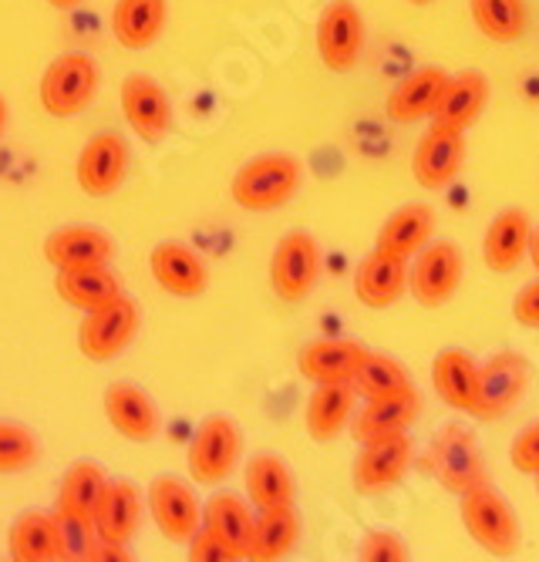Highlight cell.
<instances>
[{"label": "cell", "mask_w": 539, "mask_h": 562, "mask_svg": "<svg viewBox=\"0 0 539 562\" xmlns=\"http://www.w3.org/2000/svg\"><path fill=\"white\" fill-rule=\"evenodd\" d=\"M119 101L128 128L142 142H166V135L172 132V101L153 75H128L119 88Z\"/></svg>", "instance_id": "13"}, {"label": "cell", "mask_w": 539, "mask_h": 562, "mask_svg": "<svg viewBox=\"0 0 539 562\" xmlns=\"http://www.w3.org/2000/svg\"><path fill=\"white\" fill-rule=\"evenodd\" d=\"M358 559L361 562H408V542L398 532H388V529H374L361 539L358 546Z\"/></svg>", "instance_id": "40"}, {"label": "cell", "mask_w": 539, "mask_h": 562, "mask_svg": "<svg viewBox=\"0 0 539 562\" xmlns=\"http://www.w3.org/2000/svg\"><path fill=\"white\" fill-rule=\"evenodd\" d=\"M465 166V132L446 128V125H431L412 156V176L422 189H446L456 182V176Z\"/></svg>", "instance_id": "15"}, {"label": "cell", "mask_w": 539, "mask_h": 562, "mask_svg": "<svg viewBox=\"0 0 539 562\" xmlns=\"http://www.w3.org/2000/svg\"><path fill=\"white\" fill-rule=\"evenodd\" d=\"M462 273H465L462 249L452 239H435V243L428 239L412 257L408 293L425 311H438V306H446L459 293Z\"/></svg>", "instance_id": "4"}, {"label": "cell", "mask_w": 539, "mask_h": 562, "mask_svg": "<svg viewBox=\"0 0 539 562\" xmlns=\"http://www.w3.org/2000/svg\"><path fill=\"white\" fill-rule=\"evenodd\" d=\"M529 387V364L516 350H503L479 364V401H475V422H499L526 397Z\"/></svg>", "instance_id": "10"}, {"label": "cell", "mask_w": 539, "mask_h": 562, "mask_svg": "<svg viewBox=\"0 0 539 562\" xmlns=\"http://www.w3.org/2000/svg\"><path fill=\"white\" fill-rule=\"evenodd\" d=\"M98 91V65L91 55H81V50H65L52 65L44 68L41 85H37V98L41 109L52 119H75L81 115Z\"/></svg>", "instance_id": "3"}, {"label": "cell", "mask_w": 539, "mask_h": 562, "mask_svg": "<svg viewBox=\"0 0 539 562\" xmlns=\"http://www.w3.org/2000/svg\"><path fill=\"white\" fill-rule=\"evenodd\" d=\"M132 555L125 552V546L119 542H105V539H98L94 549L88 552V562H128Z\"/></svg>", "instance_id": "44"}, {"label": "cell", "mask_w": 539, "mask_h": 562, "mask_svg": "<svg viewBox=\"0 0 539 562\" xmlns=\"http://www.w3.org/2000/svg\"><path fill=\"white\" fill-rule=\"evenodd\" d=\"M239 448H243V435L229 415L203 418L186 448V465H189L192 482H200V485L226 482L239 462Z\"/></svg>", "instance_id": "6"}, {"label": "cell", "mask_w": 539, "mask_h": 562, "mask_svg": "<svg viewBox=\"0 0 539 562\" xmlns=\"http://www.w3.org/2000/svg\"><path fill=\"white\" fill-rule=\"evenodd\" d=\"M449 78L452 75L446 68H435V65L412 71L408 78H402L395 88L388 91V101H384L388 119L398 122V125L431 119V112L438 109V101H442V91H446Z\"/></svg>", "instance_id": "22"}, {"label": "cell", "mask_w": 539, "mask_h": 562, "mask_svg": "<svg viewBox=\"0 0 539 562\" xmlns=\"http://www.w3.org/2000/svg\"><path fill=\"white\" fill-rule=\"evenodd\" d=\"M509 462L523 475H539V422L526 425L516 435V441L509 448Z\"/></svg>", "instance_id": "41"}, {"label": "cell", "mask_w": 539, "mask_h": 562, "mask_svg": "<svg viewBox=\"0 0 539 562\" xmlns=\"http://www.w3.org/2000/svg\"><path fill=\"white\" fill-rule=\"evenodd\" d=\"M513 321L523 324V327H532L539 330V280L526 283L516 300H513Z\"/></svg>", "instance_id": "43"}, {"label": "cell", "mask_w": 539, "mask_h": 562, "mask_svg": "<svg viewBox=\"0 0 539 562\" xmlns=\"http://www.w3.org/2000/svg\"><path fill=\"white\" fill-rule=\"evenodd\" d=\"M321 280V246L311 233L290 229L277 239L270 257V290L283 303H301Z\"/></svg>", "instance_id": "7"}, {"label": "cell", "mask_w": 539, "mask_h": 562, "mask_svg": "<svg viewBox=\"0 0 539 562\" xmlns=\"http://www.w3.org/2000/svg\"><path fill=\"white\" fill-rule=\"evenodd\" d=\"M469 11L479 34L496 44H513L526 34L523 0H469Z\"/></svg>", "instance_id": "36"}, {"label": "cell", "mask_w": 539, "mask_h": 562, "mask_svg": "<svg viewBox=\"0 0 539 562\" xmlns=\"http://www.w3.org/2000/svg\"><path fill=\"white\" fill-rule=\"evenodd\" d=\"M418 415H422V397L415 387L405 394L368 397L361 407H355L351 435L358 445L374 441V438H388V435H402L418 422Z\"/></svg>", "instance_id": "19"}, {"label": "cell", "mask_w": 539, "mask_h": 562, "mask_svg": "<svg viewBox=\"0 0 539 562\" xmlns=\"http://www.w3.org/2000/svg\"><path fill=\"white\" fill-rule=\"evenodd\" d=\"M138 522H142V492L125 479L109 482L102 502H98V508H94L98 539L128 546V539L138 532Z\"/></svg>", "instance_id": "29"}, {"label": "cell", "mask_w": 539, "mask_h": 562, "mask_svg": "<svg viewBox=\"0 0 539 562\" xmlns=\"http://www.w3.org/2000/svg\"><path fill=\"white\" fill-rule=\"evenodd\" d=\"M243 485H247V498L254 508L293 505V498H297V482H293L290 465L273 451H260L250 458L247 472H243Z\"/></svg>", "instance_id": "31"}, {"label": "cell", "mask_w": 539, "mask_h": 562, "mask_svg": "<svg viewBox=\"0 0 539 562\" xmlns=\"http://www.w3.org/2000/svg\"><path fill=\"white\" fill-rule=\"evenodd\" d=\"M41 454L37 435L18 422H0V475H18L31 469Z\"/></svg>", "instance_id": "38"}, {"label": "cell", "mask_w": 539, "mask_h": 562, "mask_svg": "<svg viewBox=\"0 0 539 562\" xmlns=\"http://www.w3.org/2000/svg\"><path fill=\"white\" fill-rule=\"evenodd\" d=\"M301 542V516L293 505L277 508H257V522L250 536V555L254 562H280Z\"/></svg>", "instance_id": "30"}, {"label": "cell", "mask_w": 539, "mask_h": 562, "mask_svg": "<svg viewBox=\"0 0 539 562\" xmlns=\"http://www.w3.org/2000/svg\"><path fill=\"white\" fill-rule=\"evenodd\" d=\"M304 182V166L290 151H263L243 162L229 182V195L247 213H273L297 195Z\"/></svg>", "instance_id": "1"}, {"label": "cell", "mask_w": 539, "mask_h": 562, "mask_svg": "<svg viewBox=\"0 0 539 562\" xmlns=\"http://www.w3.org/2000/svg\"><path fill=\"white\" fill-rule=\"evenodd\" d=\"M145 498H149V516L162 539L186 546L203 529V505L189 482L176 475H159L149 485V492H145Z\"/></svg>", "instance_id": "12"}, {"label": "cell", "mask_w": 539, "mask_h": 562, "mask_svg": "<svg viewBox=\"0 0 539 562\" xmlns=\"http://www.w3.org/2000/svg\"><path fill=\"white\" fill-rule=\"evenodd\" d=\"M102 407H105V418L109 425L125 438V441H135V445H149L162 422H159V407L156 401L145 394L138 384L132 381H115L105 387V397H102Z\"/></svg>", "instance_id": "17"}, {"label": "cell", "mask_w": 539, "mask_h": 562, "mask_svg": "<svg viewBox=\"0 0 539 562\" xmlns=\"http://www.w3.org/2000/svg\"><path fill=\"white\" fill-rule=\"evenodd\" d=\"M109 488V475L94 462H75L58 485V508L81 519H94V508Z\"/></svg>", "instance_id": "35"}, {"label": "cell", "mask_w": 539, "mask_h": 562, "mask_svg": "<svg viewBox=\"0 0 539 562\" xmlns=\"http://www.w3.org/2000/svg\"><path fill=\"white\" fill-rule=\"evenodd\" d=\"M355 394L361 401L368 397H388V394H405L412 391V374L395 361V357L388 353H378V350H368V357L361 361L358 374H355Z\"/></svg>", "instance_id": "37"}, {"label": "cell", "mask_w": 539, "mask_h": 562, "mask_svg": "<svg viewBox=\"0 0 539 562\" xmlns=\"http://www.w3.org/2000/svg\"><path fill=\"white\" fill-rule=\"evenodd\" d=\"M8 101H4V94H0V132H4V125H8Z\"/></svg>", "instance_id": "47"}, {"label": "cell", "mask_w": 539, "mask_h": 562, "mask_svg": "<svg viewBox=\"0 0 539 562\" xmlns=\"http://www.w3.org/2000/svg\"><path fill=\"white\" fill-rule=\"evenodd\" d=\"M317 58L327 71L348 75L358 68L364 50V18L355 0H327L317 18Z\"/></svg>", "instance_id": "8"}, {"label": "cell", "mask_w": 539, "mask_h": 562, "mask_svg": "<svg viewBox=\"0 0 539 562\" xmlns=\"http://www.w3.org/2000/svg\"><path fill=\"white\" fill-rule=\"evenodd\" d=\"M408 4H415V8H425V4H431V0H408Z\"/></svg>", "instance_id": "48"}, {"label": "cell", "mask_w": 539, "mask_h": 562, "mask_svg": "<svg viewBox=\"0 0 539 562\" xmlns=\"http://www.w3.org/2000/svg\"><path fill=\"white\" fill-rule=\"evenodd\" d=\"M166 18H169L166 0H115L112 34L125 50H145L162 37Z\"/></svg>", "instance_id": "27"}, {"label": "cell", "mask_w": 539, "mask_h": 562, "mask_svg": "<svg viewBox=\"0 0 539 562\" xmlns=\"http://www.w3.org/2000/svg\"><path fill=\"white\" fill-rule=\"evenodd\" d=\"M529 260L539 273V229H532V239H529Z\"/></svg>", "instance_id": "45"}, {"label": "cell", "mask_w": 539, "mask_h": 562, "mask_svg": "<svg viewBox=\"0 0 539 562\" xmlns=\"http://www.w3.org/2000/svg\"><path fill=\"white\" fill-rule=\"evenodd\" d=\"M412 465V438L408 431L364 441L355 465H351V485L358 495H378L391 485H398Z\"/></svg>", "instance_id": "14"}, {"label": "cell", "mask_w": 539, "mask_h": 562, "mask_svg": "<svg viewBox=\"0 0 539 562\" xmlns=\"http://www.w3.org/2000/svg\"><path fill=\"white\" fill-rule=\"evenodd\" d=\"M368 357V347L345 337L311 340L297 353V371L311 384H330V381H355L361 361Z\"/></svg>", "instance_id": "23"}, {"label": "cell", "mask_w": 539, "mask_h": 562, "mask_svg": "<svg viewBox=\"0 0 539 562\" xmlns=\"http://www.w3.org/2000/svg\"><path fill=\"white\" fill-rule=\"evenodd\" d=\"M128 172V142L119 132H98L85 142L75 162V182L91 199H109Z\"/></svg>", "instance_id": "11"}, {"label": "cell", "mask_w": 539, "mask_h": 562, "mask_svg": "<svg viewBox=\"0 0 539 562\" xmlns=\"http://www.w3.org/2000/svg\"><path fill=\"white\" fill-rule=\"evenodd\" d=\"M428 465L438 479V485L449 488L452 495H462L485 482V458L475 441V435L462 425H446L435 435Z\"/></svg>", "instance_id": "9"}, {"label": "cell", "mask_w": 539, "mask_h": 562, "mask_svg": "<svg viewBox=\"0 0 539 562\" xmlns=\"http://www.w3.org/2000/svg\"><path fill=\"white\" fill-rule=\"evenodd\" d=\"M431 387L442 397L452 412L472 415L475 401H479V364L475 357L459 350V347H446L435 353L431 361Z\"/></svg>", "instance_id": "24"}, {"label": "cell", "mask_w": 539, "mask_h": 562, "mask_svg": "<svg viewBox=\"0 0 539 562\" xmlns=\"http://www.w3.org/2000/svg\"><path fill=\"white\" fill-rule=\"evenodd\" d=\"M55 522H58V532H61L65 562H88V552L98 542L94 519H81V516H71V513H61V508H55Z\"/></svg>", "instance_id": "39"}, {"label": "cell", "mask_w": 539, "mask_h": 562, "mask_svg": "<svg viewBox=\"0 0 539 562\" xmlns=\"http://www.w3.org/2000/svg\"><path fill=\"white\" fill-rule=\"evenodd\" d=\"M536 492H539V475H536Z\"/></svg>", "instance_id": "49"}, {"label": "cell", "mask_w": 539, "mask_h": 562, "mask_svg": "<svg viewBox=\"0 0 539 562\" xmlns=\"http://www.w3.org/2000/svg\"><path fill=\"white\" fill-rule=\"evenodd\" d=\"M8 549L14 562H65L55 513H21L8 532Z\"/></svg>", "instance_id": "28"}, {"label": "cell", "mask_w": 539, "mask_h": 562, "mask_svg": "<svg viewBox=\"0 0 539 562\" xmlns=\"http://www.w3.org/2000/svg\"><path fill=\"white\" fill-rule=\"evenodd\" d=\"M408 290V260L395 257V252L371 249L368 257L355 270V296L371 306V311H388L395 306Z\"/></svg>", "instance_id": "20"}, {"label": "cell", "mask_w": 539, "mask_h": 562, "mask_svg": "<svg viewBox=\"0 0 539 562\" xmlns=\"http://www.w3.org/2000/svg\"><path fill=\"white\" fill-rule=\"evenodd\" d=\"M529 239H532V223L526 210H499L485 226L482 236V263L493 273H513L526 257H529Z\"/></svg>", "instance_id": "21"}, {"label": "cell", "mask_w": 539, "mask_h": 562, "mask_svg": "<svg viewBox=\"0 0 539 562\" xmlns=\"http://www.w3.org/2000/svg\"><path fill=\"white\" fill-rule=\"evenodd\" d=\"M142 324L138 303L132 296H119L98 311H88L78 324V350L91 364H109L135 340Z\"/></svg>", "instance_id": "5"}, {"label": "cell", "mask_w": 539, "mask_h": 562, "mask_svg": "<svg viewBox=\"0 0 539 562\" xmlns=\"http://www.w3.org/2000/svg\"><path fill=\"white\" fill-rule=\"evenodd\" d=\"M149 273L156 280V286L169 296L179 300H192L200 296L210 283V270L203 263V257L192 246L179 243V239H166L156 243L149 252Z\"/></svg>", "instance_id": "16"}, {"label": "cell", "mask_w": 539, "mask_h": 562, "mask_svg": "<svg viewBox=\"0 0 539 562\" xmlns=\"http://www.w3.org/2000/svg\"><path fill=\"white\" fill-rule=\"evenodd\" d=\"M485 101H489V78L472 68L459 71L449 78L442 101H438V109L431 112V125L469 132L479 122V115L485 112Z\"/></svg>", "instance_id": "26"}, {"label": "cell", "mask_w": 539, "mask_h": 562, "mask_svg": "<svg viewBox=\"0 0 539 562\" xmlns=\"http://www.w3.org/2000/svg\"><path fill=\"white\" fill-rule=\"evenodd\" d=\"M254 522L257 516L247 508L239 495H229V492H220V495H210V502L203 505V526L210 532H216L236 559H247L250 555V536H254Z\"/></svg>", "instance_id": "33"}, {"label": "cell", "mask_w": 539, "mask_h": 562, "mask_svg": "<svg viewBox=\"0 0 539 562\" xmlns=\"http://www.w3.org/2000/svg\"><path fill=\"white\" fill-rule=\"evenodd\" d=\"M55 290H58V296L68 306H75V311H81V314L98 311V306H105V303H112V300H119L125 293L122 290V280L109 267L58 270Z\"/></svg>", "instance_id": "34"}, {"label": "cell", "mask_w": 539, "mask_h": 562, "mask_svg": "<svg viewBox=\"0 0 539 562\" xmlns=\"http://www.w3.org/2000/svg\"><path fill=\"white\" fill-rule=\"evenodd\" d=\"M431 229H435V213L425 206V202H408V206H398L381 223L374 246L384 252H395L402 260H412L415 252L431 239Z\"/></svg>", "instance_id": "32"}, {"label": "cell", "mask_w": 539, "mask_h": 562, "mask_svg": "<svg viewBox=\"0 0 539 562\" xmlns=\"http://www.w3.org/2000/svg\"><path fill=\"white\" fill-rule=\"evenodd\" d=\"M47 4L58 8V11H71V8H78V4H81V0H47Z\"/></svg>", "instance_id": "46"}, {"label": "cell", "mask_w": 539, "mask_h": 562, "mask_svg": "<svg viewBox=\"0 0 539 562\" xmlns=\"http://www.w3.org/2000/svg\"><path fill=\"white\" fill-rule=\"evenodd\" d=\"M459 516L465 532L482 552L506 559L519 549V519L509 508V502L489 482L459 495Z\"/></svg>", "instance_id": "2"}, {"label": "cell", "mask_w": 539, "mask_h": 562, "mask_svg": "<svg viewBox=\"0 0 539 562\" xmlns=\"http://www.w3.org/2000/svg\"><path fill=\"white\" fill-rule=\"evenodd\" d=\"M186 546H189V562H239L233 555V549L216 532H210L206 526L195 532Z\"/></svg>", "instance_id": "42"}, {"label": "cell", "mask_w": 539, "mask_h": 562, "mask_svg": "<svg viewBox=\"0 0 539 562\" xmlns=\"http://www.w3.org/2000/svg\"><path fill=\"white\" fill-rule=\"evenodd\" d=\"M355 384L351 381H330V384H314L311 397H307V412H304V425L307 435L317 445L334 441L345 428H351L355 418Z\"/></svg>", "instance_id": "25"}, {"label": "cell", "mask_w": 539, "mask_h": 562, "mask_svg": "<svg viewBox=\"0 0 539 562\" xmlns=\"http://www.w3.org/2000/svg\"><path fill=\"white\" fill-rule=\"evenodd\" d=\"M115 257V243L109 233L94 226H65L47 233L44 260L58 270H85V267H109Z\"/></svg>", "instance_id": "18"}]
</instances>
